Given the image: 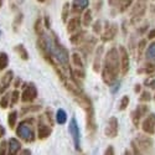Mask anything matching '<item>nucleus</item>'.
I'll return each mask as SVG.
<instances>
[{
    "label": "nucleus",
    "mask_w": 155,
    "mask_h": 155,
    "mask_svg": "<svg viewBox=\"0 0 155 155\" xmlns=\"http://www.w3.org/2000/svg\"><path fill=\"white\" fill-rule=\"evenodd\" d=\"M109 6L117 9L118 12H124L128 8L133 5V0H108Z\"/></svg>",
    "instance_id": "obj_18"
},
{
    "label": "nucleus",
    "mask_w": 155,
    "mask_h": 155,
    "mask_svg": "<svg viewBox=\"0 0 155 155\" xmlns=\"http://www.w3.org/2000/svg\"><path fill=\"white\" fill-rule=\"evenodd\" d=\"M137 147L140 150V154H150L154 150V140L145 135V134H138L134 139Z\"/></svg>",
    "instance_id": "obj_7"
},
{
    "label": "nucleus",
    "mask_w": 155,
    "mask_h": 155,
    "mask_svg": "<svg viewBox=\"0 0 155 155\" xmlns=\"http://www.w3.org/2000/svg\"><path fill=\"white\" fill-rule=\"evenodd\" d=\"M12 80H14V72H12L11 70L6 71L3 77H2V80H0V97H2L6 91H8V88L10 87V84L12 83Z\"/></svg>",
    "instance_id": "obj_16"
},
{
    "label": "nucleus",
    "mask_w": 155,
    "mask_h": 155,
    "mask_svg": "<svg viewBox=\"0 0 155 155\" xmlns=\"http://www.w3.org/2000/svg\"><path fill=\"white\" fill-rule=\"evenodd\" d=\"M92 30L96 35H101L103 32V26L101 20H96V22H92Z\"/></svg>",
    "instance_id": "obj_39"
},
{
    "label": "nucleus",
    "mask_w": 155,
    "mask_h": 155,
    "mask_svg": "<svg viewBox=\"0 0 155 155\" xmlns=\"http://www.w3.org/2000/svg\"><path fill=\"white\" fill-rule=\"evenodd\" d=\"M34 30H35V34L36 36H40L45 32V26H44V21L41 18H37L35 24H34Z\"/></svg>",
    "instance_id": "obj_29"
},
{
    "label": "nucleus",
    "mask_w": 155,
    "mask_h": 155,
    "mask_svg": "<svg viewBox=\"0 0 155 155\" xmlns=\"http://www.w3.org/2000/svg\"><path fill=\"white\" fill-rule=\"evenodd\" d=\"M55 119H56V123L57 124L63 125L64 123L67 122V113H66V110H63L62 108L57 109V112L55 114Z\"/></svg>",
    "instance_id": "obj_25"
},
{
    "label": "nucleus",
    "mask_w": 155,
    "mask_h": 155,
    "mask_svg": "<svg viewBox=\"0 0 155 155\" xmlns=\"http://www.w3.org/2000/svg\"><path fill=\"white\" fill-rule=\"evenodd\" d=\"M20 96H21V93L18 91V88H15L14 91L10 93V106H11V107L15 106L16 103L20 101Z\"/></svg>",
    "instance_id": "obj_35"
},
{
    "label": "nucleus",
    "mask_w": 155,
    "mask_h": 155,
    "mask_svg": "<svg viewBox=\"0 0 155 155\" xmlns=\"http://www.w3.org/2000/svg\"><path fill=\"white\" fill-rule=\"evenodd\" d=\"M10 106V93H4L0 97V108L6 109Z\"/></svg>",
    "instance_id": "obj_33"
},
{
    "label": "nucleus",
    "mask_w": 155,
    "mask_h": 155,
    "mask_svg": "<svg viewBox=\"0 0 155 155\" xmlns=\"http://www.w3.org/2000/svg\"><path fill=\"white\" fill-rule=\"evenodd\" d=\"M97 2H98V3L94 2V10H96V11H99L101 8H102V0H97Z\"/></svg>",
    "instance_id": "obj_49"
},
{
    "label": "nucleus",
    "mask_w": 155,
    "mask_h": 155,
    "mask_svg": "<svg viewBox=\"0 0 155 155\" xmlns=\"http://www.w3.org/2000/svg\"><path fill=\"white\" fill-rule=\"evenodd\" d=\"M44 26L46 29H51V20H50V16L48 15H46L44 18Z\"/></svg>",
    "instance_id": "obj_44"
},
{
    "label": "nucleus",
    "mask_w": 155,
    "mask_h": 155,
    "mask_svg": "<svg viewBox=\"0 0 155 155\" xmlns=\"http://www.w3.org/2000/svg\"><path fill=\"white\" fill-rule=\"evenodd\" d=\"M12 82H14V87H15V88L21 87V84H22V81H21L20 77H16L15 80H12Z\"/></svg>",
    "instance_id": "obj_45"
},
{
    "label": "nucleus",
    "mask_w": 155,
    "mask_h": 155,
    "mask_svg": "<svg viewBox=\"0 0 155 155\" xmlns=\"http://www.w3.org/2000/svg\"><path fill=\"white\" fill-rule=\"evenodd\" d=\"M22 19H24L22 12H19V14L15 16V19H14V22H12V30H14L15 32L19 30L20 25H21V22H22Z\"/></svg>",
    "instance_id": "obj_37"
},
{
    "label": "nucleus",
    "mask_w": 155,
    "mask_h": 155,
    "mask_svg": "<svg viewBox=\"0 0 155 155\" xmlns=\"http://www.w3.org/2000/svg\"><path fill=\"white\" fill-rule=\"evenodd\" d=\"M45 118L47 119V122L51 124V125H55V122H56V119H55V114H54V110L51 109V108H46L45 109Z\"/></svg>",
    "instance_id": "obj_34"
},
{
    "label": "nucleus",
    "mask_w": 155,
    "mask_h": 155,
    "mask_svg": "<svg viewBox=\"0 0 155 155\" xmlns=\"http://www.w3.org/2000/svg\"><path fill=\"white\" fill-rule=\"evenodd\" d=\"M129 103H130V98H129V96H124V97H122V99H120V102H119V110L120 112H123V110H125L127 108H128V106H129Z\"/></svg>",
    "instance_id": "obj_38"
},
{
    "label": "nucleus",
    "mask_w": 155,
    "mask_h": 155,
    "mask_svg": "<svg viewBox=\"0 0 155 155\" xmlns=\"http://www.w3.org/2000/svg\"><path fill=\"white\" fill-rule=\"evenodd\" d=\"M21 143L16 138H10L8 140V154L9 155H16L21 150Z\"/></svg>",
    "instance_id": "obj_20"
},
{
    "label": "nucleus",
    "mask_w": 155,
    "mask_h": 155,
    "mask_svg": "<svg viewBox=\"0 0 155 155\" xmlns=\"http://www.w3.org/2000/svg\"><path fill=\"white\" fill-rule=\"evenodd\" d=\"M88 6H89V0H72L71 12L74 15H81Z\"/></svg>",
    "instance_id": "obj_17"
},
{
    "label": "nucleus",
    "mask_w": 155,
    "mask_h": 155,
    "mask_svg": "<svg viewBox=\"0 0 155 155\" xmlns=\"http://www.w3.org/2000/svg\"><path fill=\"white\" fill-rule=\"evenodd\" d=\"M134 92H135V93H140V92H141V84L138 83V84L134 86Z\"/></svg>",
    "instance_id": "obj_51"
},
{
    "label": "nucleus",
    "mask_w": 155,
    "mask_h": 155,
    "mask_svg": "<svg viewBox=\"0 0 155 155\" xmlns=\"http://www.w3.org/2000/svg\"><path fill=\"white\" fill-rule=\"evenodd\" d=\"M145 47H147V40L145 38H141L138 44V47H137L138 48V62L143 58V55L145 52Z\"/></svg>",
    "instance_id": "obj_31"
},
{
    "label": "nucleus",
    "mask_w": 155,
    "mask_h": 155,
    "mask_svg": "<svg viewBox=\"0 0 155 155\" xmlns=\"http://www.w3.org/2000/svg\"><path fill=\"white\" fill-rule=\"evenodd\" d=\"M71 5H70V3H64L63 5H62V11H61V20H62V22L63 24H66V21L68 20V15H70V11H71Z\"/></svg>",
    "instance_id": "obj_30"
},
{
    "label": "nucleus",
    "mask_w": 155,
    "mask_h": 155,
    "mask_svg": "<svg viewBox=\"0 0 155 155\" xmlns=\"http://www.w3.org/2000/svg\"><path fill=\"white\" fill-rule=\"evenodd\" d=\"M119 87H120V82L117 80L115 82H113L112 84H110V92H112V94H115L118 91H119Z\"/></svg>",
    "instance_id": "obj_41"
},
{
    "label": "nucleus",
    "mask_w": 155,
    "mask_h": 155,
    "mask_svg": "<svg viewBox=\"0 0 155 155\" xmlns=\"http://www.w3.org/2000/svg\"><path fill=\"white\" fill-rule=\"evenodd\" d=\"M82 25L84 28H88V26H91L92 22H93V15H92V10L91 9H86L83 12H82Z\"/></svg>",
    "instance_id": "obj_22"
},
{
    "label": "nucleus",
    "mask_w": 155,
    "mask_h": 155,
    "mask_svg": "<svg viewBox=\"0 0 155 155\" xmlns=\"http://www.w3.org/2000/svg\"><path fill=\"white\" fill-rule=\"evenodd\" d=\"M87 36V32L83 31V30H78V31H76L73 34H71V37H70V42L73 45V46H80L83 40L86 38Z\"/></svg>",
    "instance_id": "obj_21"
},
{
    "label": "nucleus",
    "mask_w": 155,
    "mask_h": 155,
    "mask_svg": "<svg viewBox=\"0 0 155 155\" xmlns=\"http://www.w3.org/2000/svg\"><path fill=\"white\" fill-rule=\"evenodd\" d=\"M145 58L150 62L155 61V41H153L145 50Z\"/></svg>",
    "instance_id": "obj_28"
},
{
    "label": "nucleus",
    "mask_w": 155,
    "mask_h": 155,
    "mask_svg": "<svg viewBox=\"0 0 155 155\" xmlns=\"http://www.w3.org/2000/svg\"><path fill=\"white\" fill-rule=\"evenodd\" d=\"M118 51H119V60H120V74L125 76L128 74L129 70H130V56H129V52L125 48V46H119Z\"/></svg>",
    "instance_id": "obj_11"
},
{
    "label": "nucleus",
    "mask_w": 155,
    "mask_h": 155,
    "mask_svg": "<svg viewBox=\"0 0 155 155\" xmlns=\"http://www.w3.org/2000/svg\"><path fill=\"white\" fill-rule=\"evenodd\" d=\"M148 113H149V106L145 104V103H143V104H139V106L135 107V109L130 114L132 122H133V124H134L135 128H138L140 125L141 119H143Z\"/></svg>",
    "instance_id": "obj_12"
},
{
    "label": "nucleus",
    "mask_w": 155,
    "mask_h": 155,
    "mask_svg": "<svg viewBox=\"0 0 155 155\" xmlns=\"http://www.w3.org/2000/svg\"><path fill=\"white\" fill-rule=\"evenodd\" d=\"M102 81L107 86H110L113 82L118 80L120 74V60H119V51L117 47H110L106 55L103 56L102 67H101Z\"/></svg>",
    "instance_id": "obj_2"
},
{
    "label": "nucleus",
    "mask_w": 155,
    "mask_h": 155,
    "mask_svg": "<svg viewBox=\"0 0 155 155\" xmlns=\"http://www.w3.org/2000/svg\"><path fill=\"white\" fill-rule=\"evenodd\" d=\"M119 132V120L117 117H110L107 122V127L104 129V134L107 138L109 139H114L117 138Z\"/></svg>",
    "instance_id": "obj_14"
},
{
    "label": "nucleus",
    "mask_w": 155,
    "mask_h": 155,
    "mask_svg": "<svg viewBox=\"0 0 155 155\" xmlns=\"http://www.w3.org/2000/svg\"><path fill=\"white\" fill-rule=\"evenodd\" d=\"M118 34V25L115 22L106 21L104 28H103V32L101 34V40L102 42H109Z\"/></svg>",
    "instance_id": "obj_9"
},
{
    "label": "nucleus",
    "mask_w": 155,
    "mask_h": 155,
    "mask_svg": "<svg viewBox=\"0 0 155 155\" xmlns=\"http://www.w3.org/2000/svg\"><path fill=\"white\" fill-rule=\"evenodd\" d=\"M103 56H104V47H103V45L96 46V50H94V58H93V71H94L96 73L101 72Z\"/></svg>",
    "instance_id": "obj_15"
},
{
    "label": "nucleus",
    "mask_w": 155,
    "mask_h": 155,
    "mask_svg": "<svg viewBox=\"0 0 155 155\" xmlns=\"http://www.w3.org/2000/svg\"><path fill=\"white\" fill-rule=\"evenodd\" d=\"M71 62L73 64V67L77 68H84V62H83V57L78 54V52H73L71 56Z\"/></svg>",
    "instance_id": "obj_23"
},
{
    "label": "nucleus",
    "mask_w": 155,
    "mask_h": 155,
    "mask_svg": "<svg viewBox=\"0 0 155 155\" xmlns=\"http://www.w3.org/2000/svg\"><path fill=\"white\" fill-rule=\"evenodd\" d=\"M19 154H31V150L30 149H21Z\"/></svg>",
    "instance_id": "obj_52"
},
{
    "label": "nucleus",
    "mask_w": 155,
    "mask_h": 155,
    "mask_svg": "<svg viewBox=\"0 0 155 155\" xmlns=\"http://www.w3.org/2000/svg\"><path fill=\"white\" fill-rule=\"evenodd\" d=\"M147 6H148V0H137L130 10L132 22H137L144 16L147 11Z\"/></svg>",
    "instance_id": "obj_10"
},
{
    "label": "nucleus",
    "mask_w": 155,
    "mask_h": 155,
    "mask_svg": "<svg viewBox=\"0 0 155 155\" xmlns=\"http://www.w3.org/2000/svg\"><path fill=\"white\" fill-rule=\"evenodd\" d=\"M148 38H149V40H154V38H155V28L151 29V30L149 31V34H148Z\"/></svg>",
    "instance_id": "obj_48"
},
{
    "label": "nucleus",
    "mask_w": 155,
    "mask_h": 155,
    "mask_svg": "<svg viewBox=\"0 0 155 155\" xmlns=\"http://www.w3.org/2000/svg\"><path fill=\"white\" fill-rule=\"evenodd\" d=\"M141 130L148 135L155 134V113H148L140 122Z\"/></svg>",
    "instance_id": "obj_13"
},
{
    "label": "nucleus",
    "mask_w": 155,
    "mask_h": 155,
    "mask_svg": "<svg viewBox=\"0 0 155 155\" xmlns=\"http://www.w3.org/2000/svg\"><path fill=\"white\" fill-rule=\"evenodd\" d=\"M18 118H19V113H18L16 110H11V112L8 114V124H9V127H10L11 129H15Z\"/></svg>",
    "instance_id": "obj_27"
},
{
    "label": "nucleus",
    "mask_w": 155,
    "mask_h": 155,
    "mask_svg": "<svg viewBox=\"0 0 155 155\" xmlns=\"http://www.w3.org/2000/svg\"><path fill=\"white\" fill-rule=\"evenodd\" d=\"M153 96L150 94V92L149 91H143V92H140V97H139V101L141 102V103H148V102H150L153 98H151Z\"/></svg>",
    "instance_id": "obj_40"
},
{
    "label": "nucleus",
    "mask_w": 155,
    "mask_h": 155,
    "mask_svg": "<svg viewBox=\"0 0 155 155\" xmlns=\"http://www.w3.org/2000/svg\"><path fill=\"white\" fill-rule=\"evenodd\" d=\"M96 46H97V38L93 36H86L83 42L80 45V51L82 54V57L86 58V61L94 52Z\"/></svg>",
    "instance_id": "obj_8"
},
{
    "label": "nucleus",
    "mask_w": 155,
    "mask_h": 155,
    "mask_svg": "<svg viewBox=\"0 0 155 155\" xmlns=\"http://www.w3.org/2000/svg\"><path fill=\"white\" fill-rule=\"evenodd\" d=\"M14 51L19 55V57H20L21 60H24V61H28V60H29V52H28L26 47H25L22 44L16 45V46L14 47Z\"/></svg>",
    "instance_id": "obj_24"
},
{
    "label": "nucleus",
    "mask_w": 155,
    "mask_h": 155,
    "mask_svg": "<svg viewBox=\"0 0 155 155\" xmlns=\"http://www.w3.org/2000/svg\"><path fill=\"white\" fill-rule=\"evenodd\" d=\"M3 3H4V0H0V8L3 6Z\"/></svg>",
    "instance_id": "obj_53"
},
{
    "label": "nucleus",
    "mask_w": 155,
    "mask_h": 155,
    "mask_svg": "<svg viewBox=\"0 0 155 155\" xmlns=\"http://www.w3.org/2000/svg\"><path fill=\"white\" fill-rule=\"evenodd\" d=\"M130 145H132V149H133V154H140V150H139V148L137 147V144H135L134 140H132Z\"/></svg>",
    "instance_id": "obj_47"
},
{
    "label": "nucleus",
    "mask_w": 155,
    "mask_h": 155,
    "mask_svg": "<svg viewBox=\"0 0 155 155\" xmlns=\"http://www.w3.org/2000/svg\"><path fill=\"white\" fill-rule=\"evenodd\" d=\"M37 2H38V3H45L46 0H37Z\"/></svg>",
    "instance_id": "obj_54"
},
{
    "label": "nucleus",
    "mask_w": 155,
    "mask_h": 155,
    "mask_svg": "<svg viewBox=\"0 0 155 155\" xmlns=\"http://www.w3.org/2000/svg\"><path fill=\"white\" fill-rule=\"evenodd\" d=\"M9 66V56L6 52H0V71H4Z\"/></svg>",
    "instance_id": "obj_32"
},
{
    "label": "nucleus",
    "mask_w": 155,
    "mask_h": 155,
    "mask_svg": "<svg viewBox=\"0 0 155 155\" xmlns=\"http://www.w3.org/2000/svg\"><path fill=\"white\" fill-rule=\"evenodd\" d=\"M22 88V93L20 96V99L22 101V103H32L36 98H37V87L35 83L29 82V83H22L21 84Z\"/></svg>",
    "instance_id": "obj_6"
},
{
    "label": "nucleus",
    "mask_w": 155,
    "mask_h": 155,
    "mask_svg": "<svg viewBox=\"0 0 155 155\" xmlns=\"http://www.w3.org/2000/svg\"><path fill=\"white\" fill-rule=\"evenodd\" d=\"M8 154V141L3 140L0 143V155H6Z\"/></svg>",
    "instance_id": "obj_42"
},
{
    "label": "nucleus",
    "mask_w": 155,
    "mask_h": 155,
    "mask_svg": "<svg viewBox=\"0 0 155 155\" xmlns=\"http://www.w3.org/2000/svg\"><path fill=\"white\" fill-rule=\"evenodd\" d=\"M148 87H150V88H153V89H155V77H153V78H151V77H149V78L144 82Z\"/></svg>",
    "instance_id": "obj_43"
},
{
    "label": "nucleus",
    "mask_w": 155,
    "mask_h": 155,
    "mask_svg": "<svg viewBox=\"0 0 155 155\" xmlns=\"http://www.w3.org/2000/svg\"><path fill=\"white\" fill-rule=\"evenodd\" d=\"M35 124H36V119L34 117L22 119L15 127L16 137H19L22 141H25V143H34V141L36 140Z\"/></svg>",
    "instance_id": "obj_3"
},
{
    "label": "nucleus",
    "mask_w": 155,
    "mask_h": 155,
    "mask_svg": "<svg viewBox=\"0 0 155 155\" xmlns=\"http://www.w3.org/2000/svg\"><path fill=\"white\" fill-rule=\"evenodd\" d=\"M5 133H6V130H5V128L0 124V139H2L4 135H5Z\"/></svg>",
    "instance_id": "obj_50"
},
{
    "label": "nucleus",
    "mask_w": 155,
    "mask_h": 155,
    "mask_svg": "<svg viewBox=\"0 0 155 155\" xmlns=\"http://www.w3.org/2000/svg\"><path fill=\"white\" fill-rule=\"evenodd\" d=\"M153 98H154V99H155V94H154V97H153Z\"/></svg>",
    "instance_id": "obj_56"
},
{
    "label": "nucleus",
    "mask_w": 155,
    "mask_h": 155,
    "mask_svg": "<svg viewBox=\"0 0 155 155\" xmlns=\"http://www.w3.org/2000/svg\"><path fill=\"white\" fill-rule=\"evenodd\" d=\"M51 134H52V125L47 122L45 115H40L36 122V138L40 140H45Z\"/></svg>",
    "instance_id": "obj_4"
},
{
    "label": "nucleus",
    "mask_w": 155,
    "mask_h": 155,
    "mask_svg": "<svg viewBox=\"0 0 155 155\" xmlns=\"http://www.w3.org/2000/svg\"><path fill=\"white\" fill-rule=\"evenodd\" d=\"M81 26H82V20L78 15H76L74 18H71L70 20H67V32L71 35L76 31L81 30Z\"/></svg>",
    "instance_id": "obj_19"
},
{
    "label": "nucleus",
    "mask_w": 155,
    "mask_h": 155,
    "mask_svg": "<svg viewBox=\"0 0 155 155\" xmlns=\"http://www.w3.org/2000/svg\"><path fill=\"white\" fill-rule=\"evenodd\" d=\"M115 151H114V147L113 145H108V148L104 150V154L106 155H113Z\"/></svg>",
    "instance_id": "obj_46"
},
{
    "label": "nucleus",
    "mask_w": 155,
    "mask_h": 155,
    "mask_svg": "<svg viewBox=\"0 0 155 155\" xmlns=\"http://www.w3.org/2000/svg\"><path fill=\"white\" fill-rule=\"evenodd\" d=\"M138 72L139 73H145V74H153V73H155V63H151L149 61V63L147 64V67L140 68Z\"/></svg>",
    "instance_id": "obj_36"
},
{
    "label": "nucleus",
    "mask_w": 155,
    "mask_h": 155,
    "mask_svg": "<svg viewBox=\"0 0 155 155\" xmlns=\"http://www.w3.org/2000/svg\"><path fill=\"white\" fill-rule=\"evenodd\" d=\"M41 110V106H29V107H22L20 110V115L21 117H26L30 113H36Z\"/></svg>",
    "instance_id": "obj_26"
},
{
    "label": "nucleus",
    "mask_w": 155,
    "mask_h": 155,
    "mask_svg": "<svg viewBox=\"0 0 155 155\" xmlns=\"http://www.w3.org/2000/svg\"><path fill=\"white\" fill-rule=\"evenodd\" d=\"M2 34H3V32H2V30H0V37H2Z\"/></svg>",
    "instance_id": "obj_55"
},
{
    "label": "nucleus",
    "mask_w": 155,
    "mask_h": 155,
    "mask_svg": "<svg viewBox=\"0 0 155 155\" xmlns=\"http://www.w3.org/2000/svg\"><path fill=\"white\" fill-rule=\"evenodd\" d=\"M36 45L42 57L54 68L61 67L64 72L71 76L72 67L68 50L60 42L58 36L54 31H51L50 35H46V32H44L42 35L37 36Z\"/></svg>",
    "instance_id": "obj_1"
},
{
    "label": "nucleus",
    "mask_w": 155,
    "mask_h": 155,
    "mask_svg": "<svg viewBox=\"0 0 155 155\" xmlns=\"http://www.w3.org/2000/svg\"><path fill=\"white\" fill-rule=\"evenodd\" d=\"M68 132L72 137V141H73V145L76 151L82 153V144H81V130H80V127L78 123H77V119L74 117L71 118L70 124H68Z\"/></svg>",
    "instance_id": "obj_5"
}]
</instances>
